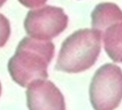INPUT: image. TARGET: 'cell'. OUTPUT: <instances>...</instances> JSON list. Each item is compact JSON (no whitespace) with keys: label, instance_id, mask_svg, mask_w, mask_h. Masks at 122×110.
<instances>
[{"label":"cell","instance_id":"cell-1","mask_svg":"<svg viewBox=\"0 0 122 110\" xmlns=\"http://www.w3.org/2000/svg\"><path fill=\"white\" fill-rule=\"evenodd\" d=\"M54 52L52 42L24 37L8 62V71L13 81L25 88L34 80L46 79Z\"/></svg>","mask_w":122,"mask_h":110},{"label":"cell","instance_id":"cell-2","mask_svg":"<svg viewBox=\"0 0 122 110\" xmlns=\"http://www.w3.org/2000/svg\"><path fill=\"white\" fill-rule=\"evenodd\" d=\"M102 34L94 29H81L61 44L55 69L66 73H80L94 66L102 48Z\"/></svg>","mask_w":122,"mask_h":110},{"label":"cell","instance_id":"cell-3","mask_svg":"<svg viewBox=\"0 0 122 110\" xmlns=\"http://www.w3.org/2000/svg\"><path fill=\"white\" fill-rule=\"evenodd\" d=\"M89 99L94 110H115L122 101V70L114 64H105L94 74Z\"/></svg>","mask_w":122,"mask_h":110},{"label":"cell","instance_id":"cell-4","mask_svg":"<svg viewBox=\"0 0 122 110\" xmlns=\"http://www.w3.org/2000/svg\"><path fill=\"white\" fill-rule=\"evenodd\" d=\"M69 18L61 7L45 6L30 10L24 19V26L31 38L50 41L67 27Z\"/></svg>","mask_w":122,"mask_h":110},{"label":"cell","instance_id":"cell-5","mask_svg":"<svg viewBox=\"0 0 122 110\" xmlns=\"http://www.w3.org/2000/svg\"><path fill=\"white\" fill-rule=\"evenodd\" d=\"M26 97L29 110H66L63 94L49 80L36 79L31 82Z\"/></svg>","mask_w":122,"mask_h":110},{"label":"cell","instance_id":"cell-6","mask_svg":"<svg viewBox=\"0 0 122 110\" xmlns=\"http://www.w3.org/2000/svg\"><path fill=\"white\" fill-rule=\"evenodd\" d=\"M92 29L102 34L107 26L113 22L122 20V10L113 2L98 4L92 12Z\"/></svg>","mask_w":122,"mask_h":110},{"label":"cell","instance_id":"cell-7","mask_svg":"<svg viewBox=\"0 0 122 110\" xmlns=\"http://www.w3.org/2000/svg\"><path fill=\"white\" fill-rule=\"evenodd\" d=\"M104 49L114 62L122 63V20L112 23L102 33Z\"/></svg>","mask_w":122,"mask_h":110},{"label":"cell","instance_id":"cell-8","mask_svg":"<svg viewBox=\"0 0 122 110\" xmlns=\"http://www.w3.org/2000/svg\"><path fill=\"white\" fill-rule=\"evenodd\" d=\"M11 35V25L9 19L0 13V48L5 46Z\"/></svg>","mask_w":122,"mask_h":110},{"label":"cell","instance_id":"cell-9","mask_svg":"<svg viewBox=\"0 0 122 110\" xmlns=\"http://www.w3.org/2000/svg\"><path fill=\"white\" fill-rule=\"evenodd\" d=\"M23 6L30 9L39 8L46 4L47 0H18Z\"/></svg>","mask_w":122,"mask_h":110},{"label":"cell","instance_id":"cell-10","mask_svg":"<svg viewBox=\"0 0 122 110\" xmlns=\"http://www.w3.org/2000/svg\"><path fill=\"white\" fill-rule=\"evenodd\" d=\"M6 1V0H0V7H1Z\"/></svg>","mask_w":122,"mask_h":110},{"label":"cell","instance_id":"cell-11","mask_svg":"<svg viewBox=\"0 0 122 110\" xmlns=\"http://www.w3.org/2000/svg\"><path fill=\"white\" fill-rule=\"evenodd\" d=\"M1 92H2V87H1V82H0V97L1 95Z\"/></svg>","mask_w":122,"mask_h":110}]
</instances>
